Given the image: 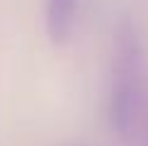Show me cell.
<instances>
[{
	"label": "cell",
	"mask_w": 148,
	"mask_h": 146,
	"mask_svg": "<svg viewBox=\"0 0 148 146\" xmlns=\"http://www.w3.org/2000/svg\"><path fill=\"white\" fill-rule=\"evenodd\" d=\"M141 97V46L136 29L121 22L114 36L112 90H109V124L116 134L126 136L134 129Z\"/></svg>",
	"instance_id": "cell-1"
},
{
	"label": "cell",
	"mask_w": 148,
	"mask_h": 146,
	"mask_svg": "<svg viewBox=\"0 0 148 146\" xmlns=\"http://www.w3.org/2000/svg\"><path fill=\"white\" fill-rule=\"evenodd\" d=\"M78 17V0H46V34L53 44H66Z\"/></svg>",
	"instance_id": "cell-2"
}]
</instances>
